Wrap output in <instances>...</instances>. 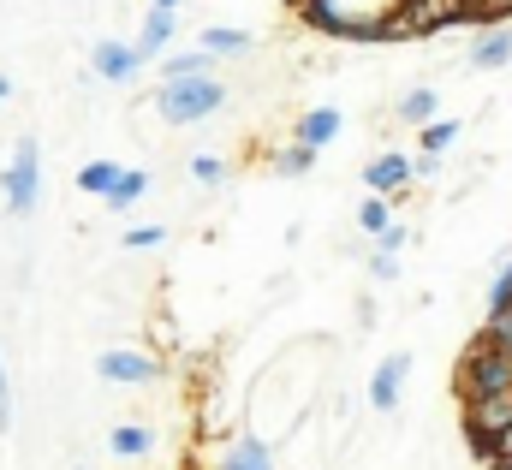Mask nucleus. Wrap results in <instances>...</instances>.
<instances>
[{
  "label": "nucleus",
  "mask_w": 512,
  "mask_h": 470,
  "mask_svg": "<svg viewBox=\"0 0 512 470\" xmlns=\"http://www.w3.org/2000/svg\"><path fill=\"white\" fill-rule=\"evenodd\" d=\"M0 197H6V209L18 221L36 215V203H42V149H36V137H18L12 143V161L0 173Z\"/></svg>",
  "instance_id": "nucleus-4"
},
{
  "label": "nucleus",
  "mask_w": 512,
  "mask_h": 470,
  "mask_svg": "<svg viewBox=\"0 0 512 470\" xmlns=\"http://www.w3.org/2000/svg\"><path fill=\"white\" fill-rule=\"evenodd\" d=\"M411 179H417V167H411V155H405V149H382V155L364 167V185H370V197H399Z\"/></svg>",
  "instance_id": "nucleus-7"
},
{
  "label": "nucleus",
  "mask_w": 512,
  "mask_h": 470,
  "mask_svg": "<svg viewBox=\"0 0 512 470\" xmlns=\"http://www.w3.org/2000/svg\"><path fill=\"white\" fill-rule=\"evenodd\" d=\"M90 72H96L102 84H137V72H143V54H137V42L102 36V42L90 48Z\"/></svg>",
  "instance_id": "nucleus-5"
},
{
  "label": "nucleus",
  "mask_w": 512,
  "mask_h": 470,
  "mask_svg": "<svg viewBox=\"0 0 512 470\" xmlns=\"http://www.w3.org/2000/svg\"><path fill=\"white\" fill-rule=\"evenodd\" d=\"M286 6H304V0H286Z\"/></svg>",
  "instance_id": "nucleus-33"
},
{
  "label": "nucleus",
  "mask_w": 512,
  "mask_h": 470,
  "mask_svg": "<svg viewBox=\"0 0 512 470\" xmlns=\"http://www.w3.org/2000/svg\"><path fill=\"white\" fill-rule=\"evenodd\" d=\"M191 179L215 191V185H227V161L221 155H191Z\"/></svg>",
  "instance_id": "nucleus-24"
},
{
  "label": "nucleus",
  "mask_w": 512,
  "mask_h": 470,
  "mask_svg": "<svg viewBox=\"0 0 512 470\" xmlns=\"http://www.w3.org/2000/svg\"><path fill=\"white\" fill-rule=\"evenodd\" d=\"M96 375L114 381V387H149L161 375V363L149 352H131V346H108V352L96 357Z\"/></svg>",
  "instance_id": "nucleus-6"
},
{
  "label": "nucleus",
  "mask_w": 512,
  "mask_h": 470,
  "mask_svg": "<svg viewBox=\"0 0 512 470\" xmlns=\"http://www.w3.org/2000/svg\"><path fill=\"white\" fill-rule=\"evenodd\" d=\"M495 470H512V459H501V465H495Z\"/></svg>",
  "instance_id": "nucleus-32"
},
{
  "label": "nucleus",
  "mask_w": 512,
  "mask_h": 470,
  "mask_svg": "<svg viewBox=\"0 0 512 470\" xmlns=\"http://www.w3.org/2000/svg\"><path fill=\"white\" fill-rule=\"evenodd\" d=\"M197 48L215 54V60H245V54L256 48V36L251 30H233V24H209V30L197 36Z\"/></svg>",
  "instance_id": "nucleus-11"
},
{
  "label": "nucleus",
  "mask_w": 512,
  "mask_h": 470,
  "mask_svg": "<svg viewBox=\"0 0 512 470\" xmlns=\"http://www.w3.org/2000/svg\"><path fill=\"white\" fill-rule=\"evenodd\" d=\"M167 244V227H131L126 233V250H161Z\"/></svg>",
  "instance_id": "nucleus-26"
},
{
  "label": "nucleus",
  "mask_w": 512,
  "mask_h": 470,
  "mask_svg": "<svg viewBox=\"0 0 512 470\" xmlns=\"http://www.w3.org/2000/svg\"><path fill=\"white\" fill-rule=\"evenodd\" d=\"M12 429V381H6V363H0V435Z\"/></svg>",
  "instance_id": "nucleus-28"
},
{
  "label": "nucleus",
  "mask_w": 512,
  "mask_h": 470,
  "mask_svg": "<svg viewBox=\"0 0 512 470\" xmlns=\"http://www.w3.org/2000/svg\"><path fill=\"white\" fill-rule=\"evenodd\" d=\"M405 244H411V227H399V221H393V227L376 238V256H405Z\"/></svg>",
  "instance_id": "nucleus-25"
},
{
  "label": "nucleus",
  "mask_w": 512,
  "mask_h": 470,
  "mask_svg": "<svg viewBox=\"0 0 512 470\" xmlns=\"http://www.w3.org/2000/svg\"><path fill=\"white\" fill-rule=\"evenodd\" d=\"M149 185H155V179H149L143 167H126V173H120V185L108 191V209H114V215H126V209H137V203L149 197Z\"/></svg>",
  "instance_id": "nucleus-18"
},
{
  "label": "nucleus",
  "mask_w": 512,
  "mask_h": 470,
  "mask_svg": "<svg viewBox=\"0 0 512 470\" xmlns=\"http://www.w3.org/2000/svg\"><path fill=\"white\" fill-rule=\"evenodd\" d=\"M340 125H346V119H340V108H328V102H322V108H310V114L298 119L292 143H304V149H316V155H322V149L340 137Z\"/></svg>",
  "instance_id": "nucleus-10"
},
{
  "label": "nucleus",
  "mask_w": 512,
  "mask_h": 470,
  "mask_svg": "<svg viewBox=\"0 0 512 470\" xmlns=\"http://www.w3.org/2000/svg\"><path fill=\"white\" fill-rule=\"evenodd\" d=\"M471 66H477V72H501V66H512V30L477 36V42H471Z\"/></svg>",
  "instance_id": "nucleus-16"
},
{
  "label": "nucleus",
  "mask_w": 512,
  "mask_h": 470,
  "mask_svg": "<svg viewBox=\"0 0 512 470\" xmlns=\"http://www.w3.org/2000/svg\"><path fill=\"white\" fill-rule=\"evenodd\" d=\"M6 96H12V78H0V102H6Z\"/></svg>",
  "instance_id": "nucleus-31"
},
{
  "label": "nucleus",
  "mask_w": 512,
  "mask_h": 470,
  "mask_svg": "<svg viewBox=\"0 0 512 470\" xmlns=\"http://www.w3.org/2000/svg\"><path fill=\"white\" fill-rule=\"evenodd\" d=\"M108 447H114L120 459H149V453L161 447V435H155L149 423H114V435H108Z\"/></svg>",
  "instance_id": "nucleus-15"
},
{
  "label": "nucleus",
  "mask_w": 512,
  "mask_h": 470,
  "mask_svg": "<svg viewBox=\"0 0 512 470\" xmlns=\"http://www.w3.org/2000/svg\"><path fill=\"white\" fill-rule=\"evenodd\" d=\"M215 470H274V447L256 441V435H239V441L221 453V465Z\"/></svg>",
  "instance_id": "nucleus-13"
},
{
  "label": "nucleus",
  "mask_w": 512,
  "mask_h": 470,
  "mask_svg": "<svg viewBox=\"0 0 512 470\" xmlns=\"http://www.w3.org/2000/svg\"><path fill=\"white\" fill-rule=\"evenodd\" d=\"M370 268H376V280H399V256H370Z\"/></svg>",
  "instance_id": "nucleus-29"
},
{
  "label": "nucleus",
  "mask_w": 512,
  "mask_h": 470,
  "mask_svg": "<svg viewBox=\"0 0 512 470\" xmlns=\"http://www.w3.org/2000/svg\"><path fill=\"white\" fill-rule=\"evenodd\" d=\"M221 108H227V84H215V78H179V84L155 90L161 125H197V119L221 114Z\"/></svg>",
  "instance_id": "nucleus-3"
},
{
  "label": "nucleus",
  "mask_w": 512,
  "mask_h": 470,
  "mask_svg": "<svg viewBox=\"0 0 512 470\" xmlns=\"http://www.w3.org/2000/svg\"><path fill=\"white\" fill-rule=\"evenodd\" d=\"M358 227L370 238H382L387 227H393V197H364V203H358Z\"/></svg>",
  "instance_id": "nucleus-21"
},
{
  "label": "nucleus",
  "mask_w": 512,
  "mask_h": 470,
  "mask_svg": "<svg viewBox=\"0 0 512 470\" xmlns=\"http://www.w3.org/2000/svg\"><path fill=\"white\" fill-rule=\"evenodd\" d=\"M173 36H179V12H155V6H149V18H143V36H137V54H143V66H149V60L161 66V60L173 54Z\"/></svg>",
  "instance_id": "nucleus-9"
},
{
  "label": "nucleus",
  "mask_w": 512,
  "mask_h": 470,
  "mask_svg": "<svg viewBox=\"0 0 512 470\" xmlns=\"http://www.w3.org/2000/svg\"><path fill=\"white\" fill-rule=\"evenodd\" d=\"M149 6H155V12H179V0H149Z\"/></svg>",
  "instance_id": "nucleus-30"
},
{
  "label": "nucleus",
  "mask_w": 512,
  "mask_h": 470,
  "mask_svg": "<svg viewBox=\"0 0 512 470\" xmlns=\"http://www.w3.org/2000/svg\"><path fill=\"white\" fill-rule=\"evenodd\" d=\"M459 131H465V119H435V125H423V149L429 155H447L459 143Z\"/></svg>",
  "instance_id": "nucleus-23"
},
{
  "label": "nucleus",
  "mask_w": 512,
  "mask_h": 470,
  "mask_svg": "<svg viewBox=\"0 0 512 470\" xmlns=\"http://www.w3.org/2000/svg\"><path fill=\"white\" fill-rule=\"evenodd\" d=\"M120 173H126V167H114V161H84V167H78V191L108 203V191L120 185Z\"/></svg>",
  "instance_id": "nucleus-19"
},
{
  "label": "nucleus",
  "mask_w": 512,
  "mask_h": 470,
  "mask_svg": "<svg viewBox=\"0 0 512 470\" xmlns=\"http://www.w3.org/2000/svg\"><path fill=\"white\" fill-rule=\"evenodd\" d=\"M501 393H512V346H495L489 334H477V346L459 357V399L477 405Z\"/></svg>",
  "instance_id": "nucleus-2"
},
{
  "label": "nucleus",
  "mask_w": 512,
  "mask_h": 470,
  "mask_svg": "<svg viewBox=\"0 0 512 470\" xmlns=\"http://www.w3.org/2000/svg\"><path fill=\"white\" fill-rule=\"evenodd\" d=\"M179 78H215V54L203 48H179L161 60V84H179Z\"/></svg>",
  "instance_id": "nucleus-14"
},
{
  "label": "nucleus",
  "mask_w": 512,
  "mask_h": 470,
  "mask_svg": "<svg viewBox=\"0 0 512 470\" xmlns=\"http://www.w3.org/2000/svg\"><path fill=\"white\" fill-rule=\"evenodd\" d=\"M483 310H489V322H495V316H512V256L489 274V298H483Z\"/></svg>",
  "instance_id": "nucleus-20"
},
{
  "label": "nucleus",
  "mask_w": 512,
  "mask_h": 470,
  "mask_svg": "<svg viewBox=\"0 0 512 470\" xmlns=\"http://www.w3.org/2000/svg\"><path fill=\"white\" fill-rule=\"evenodd\" d=\"M393 114H399V125H417V131H423V125H435V119H441V96H435V84H417V90H405Z\"/></svg>",
  "instance_id": "nucleus-12"
},
{
  "label": "nucleus",
  "mask_w": 512,
  "mask_h": 470,
  "mask_svg": "<svg viewBox=\"0 0 512 470\" xmlns=\"http://www.w3.org/2000/svg\"><path fill=\"white\" fill-rule=\"evenodd\" d=\"M465 423H483L489 435H507V429H512V393H501V399H477V405H465Z\"/></svg>",
  "instance_id": "nucleus-17"
},
{
  "label": "nucleus",
  "mask_w": 512,
  "mask_h": 470,
  "mask_svg": "<svg viewBox=\"0 0 512 470\" xmlns=\"http://www.w3.org/2000/svg\"><path fill=\"white\" fill-rule=\"evenodd\" d=\"M310 167H316V149H304V143H286V149L274 155V173H280V179H304Z\"/></svg>",
  "instance_id": "nucleus-22"
},
{
  "label": "nucleus",
  "mask_w": 512,
  "mask_h": 470,
  "mask_svg": "<svg viewBox=\"0 0 512 470\" xmlns=\"http://www.w3.org/2000/svg\"><path fill=\"white\" fill-rule=\"evenodd\" d=\"M411 167H417V179H441V155H429V149H417Z\"/></svg>",
  "instance_id": "nucleus-27"
},
{
  "label": "nucleus",
  "mask_w": 512,
  "mask_h": 470,
  "mask_svg": "<svg viewBox=\"0 0 512 470\" xmlns=\"http://www.w3.org/2000/svg\"><path fill=\"white\" fill-rule=\"evenodd\" d=\"M399 6L405 0H304L298 18L340 42H382V24L399 18Z\"/></svg>",
  "instance_id": "nucleus-1"
},
{
  "label": "nucleus",
  "mask_w": 512,
  "mask_h": 470,
  "mask_svg": "<svg viewBox=\"0 0 512 470\" xmlns=\"http://www.w3.org/2000/svg\"><path fill=\"white\" fill-rule=\"evenodd\" d=\"M405 369H411V352H387L370 375V405L376 411H399V393H405Z\"/></svg>",
  "instance_id": "nucleus-8"
}]
</instances>
